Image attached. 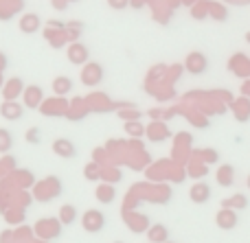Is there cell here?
<instances>
[{
  "mask_svg": "<svg viewBox=\"0 0 250 243\" xmlns=\"http://www.w3.org/2000/svg\"><path fill=\"white\" fill-rule=\"evenodd\" d=\"M22 114L24 112H22L20 105H4L2 108V116L4 118H16L18 121V118H22Z\"/></svg>",
  "mask_w": 250,
  "mask_h": 243,
  "instance_id": "8",
  "label": "cell"
},
{
  "mask_svg": "<svg viewBox=\"0 0 250 243\" xmlns=\"http://www.w3.org/2000/svg\"><path fill=\"white\" fill-rule=\"evenodd\" d=\"M38 16H26L24 20H22V31L24 33H33L35 29H38Z\"/></svg>",
  "mask_w": 250,
  "mask_h": 243,
  "instance_id": "9",
  "label": "cell"
},
{
  "mask_svg": "<svg viewBox=\"0 0 250 243\" xmlns=\"http://www.w3.org/2000/svg\"><path fill=\"white\" fill-rule=\"evenodd\" d=\"M233 167H222L220 169V173H217V178H220V184L222 187H230V184H233Z\"/></svg>",
  "mask_w": 250,
  "mask_h": 243,
  "instance_id": "6",
  "label": "cell"
},
{
  "mask_svg": "<svg viewBox=\"0 0 250 243\" xmlns=\"http://www.w3.org/2000/svg\"><path fill=\"white\" fill-rule=\"evenodd\" d=\"M9 147H11V134H9V130L0 127V151H7Z\"/></svg>",
  "mask_w": 250,
  "mask_h": 243,
  "instance_id": "10",
  "label": "cell"
},
{
  "mask_svg": "<svg viewBox=\"0 0 250 243\" xmlns=\"http://www.w3.org/2000/svg\"><path fill=\"white\" fill-rule=\"evenodd\" d=\"M207 57L202 55V53H193V55H189V59H187V68H189V73L193 75H202L204 70H207Z\"/></svg>",
  "mask_w": 250,
  "mask_h": 243,
  "instance_id": "2",
  "label": "cell"
},
{
  "mask_svg": "<svg viewBox=\"0 0 250 243\" xmlns=\"http://www.w3.org/2000/svg\"><path fill=\"white\" fill-rule=\"evenodd\" d=\"M53 88H55L57 94H64V92H70V88H73V81L66 77H57L55 83H53Z\"/></svg>",
  "mask_w": 250,
  "mask_h": 243,
  "instance_id": "7",
  "label": "cell"
},
{
  "mask_svg": "<svg viewBox=\"0 0 250 243\" xmlns=\"http://www.w3.org/2000/svg\"><path fill=\"white\" fill-rule=\"evenodd\" d=\"M83 226H86V230L97 232L105 226V219H104V215L97 213V210H88L86 217H83Z\"/></svg>",
  "mask_w": 250,
  "mask_h": 243,
  "instance_id": "1",
  "label": "cell"
},
{
  "mask_svg": "<svg viewBox=\"0 0 250 243\" xmlns=\"http://www.w3.org/2000/svg\"><path fill=\"white\" fill-rule=\"evenodd\" d=\"M217 226L222 228V230H233L235 226H237V215H235V210H220L217 213Z\"/></svg>",
  "mask_w": 250,
  "mask_h": 243,
  "instance_id": "4",
  "label": "cell"
},
{
  "mask_svg": "<svg viewBox=\"0 0 250 243\" xmlns=\"http://www.w3.org/2000/svg\"><path fill=\"white\" fill-rule=\"evenodd\" d=\"M208 197H211V188H208V184L198 182V184L191 187V200H193L195 204H207Z\"/></svg>",
  "mask_w": 250,
  "mask_h": 243,
  "instance_id": "3",
  "label": "cell"
},
{
  "mask_svg": "<svg viewBox=\"0 0 250 243\" xmlns=\"http://www.w3.org/2000/svg\"><path fill=\"white\" fill-rule=\"evenodd\" d=\"M248 187H250V178H248Z\"/></svg>",
  "mask_w": 250,
  "mask_h": 243,
  "instance_id": "11",
  "label": "cell"
},
{
  "mask_svg": "<svg viewBox=\"0 0 250 243\" xmlns=\"http://www.w3.org/2000/svg\"><path fill=\"white\" fill-rule=\"evenodd\" d=\"M53 149H55L57 156H66V158H75L77 156V149H75V145L70 143V140L66 138H60L53 143Z\"/></svg>",
  "mask_w": 250,
  "mask_h": 243,
  "instance_id": "5",
  "label": "cell"
}]
</instances>
